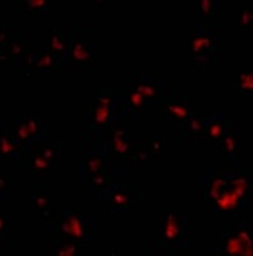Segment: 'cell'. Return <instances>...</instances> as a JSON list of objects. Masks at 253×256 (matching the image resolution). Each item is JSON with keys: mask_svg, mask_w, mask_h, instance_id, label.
Segmentation results:
<instances>
[{"mask_svg": "<svg viewBox=\"0 0 253 256\" xmlns=\"http://www.w3.org/2000/svg\"><path fill=\"white\" fill-rule=\"evenodd\" d=\"M192 204L196 211L238 214L252 210V168L240 161L195 167Z\"/></svg>", "mask_w": 253, "mask_h": 256, "instance_id": "6da1fadb", "label": "cell"}, {"mask_svg": "<svg viewBox=\"0 0 253 256\" xmlns=\"http://www.w3.org/2000/svg\"><path fill=\"white\" fill-rule=\"evenodd\" d=\"M126 118L124 102L118 90H101L82 94L76 100V136L70 150L76 154L101 150L117 124Z\"/></svg>", "mask_w": 253, "mask_h": 256, "instance_id": "7a4b0ae2", "label": "cell"}, {"mask_svg": "<svg viewBox=\"0 0 253 256\" xmlns=\"http://www.w3.org/2000/svg\"><path fill=\"white\" fill-rule=\"evenodd\" d=\"M146 250L150 255H195L192 212L146 211Z\"/></svg>", "mask_w": 253, "mask_h": 256, "instance_id": "3957f363", "label": "cell"}, {"mask_svg": "<svg viewBox=\"0 0 253 256\" xmlns=\"http://www.w3.org/2000/svg\"><path fill=\"white\" fill-rule=\"evenodd\" d=\"M118 91L124 102L126 118H154L158 106L170 94V75L167 72H132Z\"/></svg>", "mask_w": 253, "mask_h": 256, "instance_id": "277c9868", "label": "cell"}, {"mask_svg": "<svg viewBox=\"0 0 253 256\" xmlns=\"http://www.w3.org/2000/svg\"><path fill=\"white\" fill-rule=\"evenodd\" d=\"M76 188L101 190L107 184L120 178L123 167L117 166L101 150H88L78 154L76 160Z\"/></svg>", "mask_w": 253, "mask_h": 256, "instance_id": "5b68a950", "label": "cell"}, {"mask_svg": "<svg viewBox=\"0 0 253 256\" xmlns=\"http://www.w3.org/2000/svg\"><path fill=\"white\" fill-rule=\"evenodd\" d=\"M101 63L97 25H74L66 72H97Z\"/></svg>", "mask_w": 253, "mask_h": 256, "instance_id": "8992f818", "label": "cell"}, {"mask_svg": "<svg viewBox=\"0 0 253 256\" xmlns=\"http://www.w3.org/2000/svg\"><path fill=\"white\" fill-rule=\"evenodd\" d=\"M102 151L120 167H132L138 172H145L151 166L150 150L146 142H135L122 124H117L102 145Z\"/></svg>", "mask_w": 253, "mask_h": 256, "instance_id": "52a82bcc", "label": "cell"}, {"mask_svg": "<svg viewBox=\"0 0 253 256\" xmlns=\"http://www.w3.org/2000/svg\"><path fill=\"white\" fill-rule=\"evenodd\" d=\"M100 212H62L54 224H52V236L74 242L82 248L97 249L100 226Z\"/></svg>", "mask_w": 253, "mask_h": 256, "instance_id": "ba28073f", "label": "cell"}, {"mask_svg": "<svg viewBox=\"0 0 253 256\" xmlns=\"http://www.w3.org/2000/svg\"><path fill=\"white\" fill-rule=\"evenodd\" d=\"M63 154L64 145L50 135L37 140L25 151L22 166L26 167L32 183H48L53 180L54 164L63 158Z\"/></svg>", "mask_w": 253, "mask_h": 256, "instance_id": "9c48e42d", "label": "cell"}, {"mask_svg": "<svg viewBox=\"0 0 253 256\" xmlns=\"http://www.w3.org/2000/svg\"><path fill=\"white\" fill-rule=\"evenodd\" d=\"M145 190L138 189L130 183H123L116 180L100 190L98 212L110 216L139 212L145 210Z\"/></svg>", "mask_w": 253, "mask_h": 256, "instance_id": "30bf717a", "label": "cell"}, {"mask_svg": "<svg viewBox=\"0 0 253 256\" xmlns=\"http://www.w3.org/2000/svg\"><path fill=\"white\" fill-rule=\"evenodd\" d=\"M216 256H252L253 255V220L252 210L244 211L237 222L224 227L215 243Z\"/></svg>", "mask_w": 253, "mask_h": 256, "instance_id": "8fae6325", "label": "cell"}, {"mask_svg": "<svg viewBox=\"0 0 253 256\" xmlns=\"http://www.w3.org/2000/svg\"><path fill=\"white\" fill-rule=\"evenodd\" d=\"M189 41L194 69L198 72H214L218 66L216 31L192 24Z\"/></svg>", "mask_w": 253, "mask_h": 256, "instance_id": "7c38bea8", "label": "cell"}, {"mask_svg": "<svg viewBox=\"0 0 253 256\" xmlns=\"http://www.w3.org/2000/svg\"><path fill=\"white\" fill-rule=\"evenodd\" d=\"M9 124L14 138L18 142L24 154L37 140L53 135V123L48 118H41L37 116L9 118Z\"/></svg>", "mask_w": 253, "mask_h": 256, "instance_id": "4fadbf2b", "label": "cell"}, {"mask_svg": "<svg viewBox=\"0 0 253 256\" xmlns=\"http://www.w3.org/2000/svg\"><path fill=\"white\" fill-rule=\"evenodd\" d=\"M34 48L30 37L20 32H10L8 38V53L10 60V72L16 75L20 82L31 78V58Z\"/></svg>", "mask_w": 253, "mask_h": 256, "instance_id": "5bb4252c", "label": "cell"}, {"mask_svg": "<svg viewBox=\"0 0 253 256\" xmlns=\"http://www.w3.org/2000/svg\"><path fill=\"white\" fill-rule=\"evenodd\" d=\"M4 8L20 15L26 30L50 24L53 18V0H3Z\"/></svg>", "mask_w": 253, "mask_h": 256, "instance_id": "9a60e30c", "label": "cell"}, {"mask_svg": "<svg viewBox=\"0 0 253 256\" xmlns=\"http://www.w3.org/2000/svg\"><path fill=\"white\" fill-rule=\"evenodd\" d=\"M194 114V104L189 96L168 94L158 106L154 118H164L170 128V134H173Z\"/></svg>", "mask_w": 253, "mask_h": 256, "instance_id": "2e32d148", "label": "cell"}, {"mask_svg": "<svg viewBox=\"0 0 253 256\" xmlns=\"http://www.w3.org/2000/svg\"><path fill=\"white\" fill-rule=\"evenodd\" d=\"M28 210L44 224H54L60 216L53 204V189L47 183H36L28 194Z\"/></svg>", "mask_w": 253, "mask_h": 256, "instance_id": "e0dca14e", "label": "cell"}, {"mask_svg": "<svg viewBox=\"0 0 253 256\" xmlns=\"http://www.w3.org/2000/svg\"><path fill=\"white\" fill-rule=\"evenodd\" d=\"M220 161L236 162L242 160V132H240V110L232 118H227L226 132L215 144Z\"/></svg>", "mask_w": 253, "mask_h": 256, "instance_id": "ac0fdd59", "label": "cell"}, {"mask_svg": "<svg viewBox=\"0 0 253 256\" xmlns=\"http://www.w3.org/2000/svg\"><path fill=\"white\" fill-rule=\"evenodd\" d=\"M72 26L74 25H52L47 36L41 40L40 48L52 53L54 58H58L63 69L66 72V60L69 54V46H70V37H72Z\"/></svg>", "mask_w": 253, "mask_h": 256, "instance_id": "d6986e66", "label": "cell"}, {"mask_svg": "<svg viewBox=\"0 0 253 256\" xmlns=\"http://www.w3.org/2000/svg\"><path fill=\"white\" fill-rule=\"evenodd\" d=\"M24 151L14 138L10 130L9 118H0V164L8 166H22Z\"/></svg>", "mask_w": 253, "mask_h": 256, "instance_id": "ffe728a7", "label": "cell"}, {"mask_svg": "<svg viewBox=\"0 0 253 256\" xmlns=\"http://www.w3.org/2000/svg\"><path fill=\"white\" fill-rule=\"evenodd\" d=\"M194 24L216 31V6L218 0H188Z\"/></svg>", "mask_w": 253, "mask_h": 256, "instance_id": "44dd1931", "label": "cell"}, {"mask_svg": "<svg viewBox=\"0 0 253 256\" xmlns=\"http://www.w3.org/2000/svg\"><path fill=\"white\" fill-rule=\"evenodd\" d=\"M205 116H190L176 132L170 134V142H204Z\"/></svg>", "mask_w": 253, "mask_h": 256, "instance_id": "7402d4cb", "label": "cell"}, {"mask_svg": "<svg viewBox=\"0 0 253 256\" xmlns=\"http://www.w3.org/2000/svg\"><path fill=\"white\" fill-rule=\"evenodd\" d=\"M100 254L97 249H88L82 248L74 242L58 238V237L48 234L47 237V255L50 256H82V255H96Z\"/></svg>", "mask_w": 253, "mask_h": 256, "instance_id": "603a6c76", "label": "cell"}, {"mask_svg": "<svg viewBox=\"0 0 253 256\" xmlns=\"http://www.w3.org/2000/svg\"><path fill=\"white\" fill-rule=\"evenodd\" d=\"M34 72H64V69L58 58L40 47H36L31 58V74Z\"/></svg>", "mask_w": 253, "mask_h": 256, "instance_id": "cb8c5ba5", "label": "cell"}, {"mask_svg": "<svg viewBox=\"0 0 253 256\" xmlns=\"http://www.w3.org/2000/svg\"><path fill=\"white\" fill-rule=\"evenodd\" d=\"M227 126V116L224 112L218 110L212 116H205V138L204 142H212L216 144L222 134L226 132Z\"/></svg>", "mask_w": 253, "mask_h": 256, "instance_id": "d4e9b609", "label": "cell"}, {"mask_svg": "<svg viewBox=\"0 0 253 256\" xmlns=\"http://www.w3.org/2000/svg\"><path fill=\"white\" fill-rule=\"evenodd\" d=\"M151 164L154 166H164L168 162L170 157V142L168 140H156L148 144Z\"/></svg>", "mask_w": 253, "mask_h": 256, "instance_id": "484cf974", "label": "cell"}, {"mask_svg": "<svg viewBox=\"0 0 253 256\" xmlns=\"http://www.w3.org/2000/svg\"><path fill=\"white\" fill-rule=\"evenodd\" d=\"M233 90L236 96H252L253 92V75L250 70L236 72L234 74Z\"/></svg>", "mask_w": 253, "mask_h": 256, "instance_id": "4316f807", "label": "cell"}, {"mask_svg": "<svg viewBox=\"0 0 253 256\" xmlns=\"http://www.w3.org/2000/svg\"><path fill=\"white\" fill-rule=\"evenodd\" d=\"M12 30L6 24L0 26V72H10V60L8 53V38Z\"/></svg>", "mask_w": 253, "mask_h": 256, "instance_id": "83f0119b", "label": "cell"}, {"mask_svg": "<svg viewBox=\"0 0 253 256\" xmlns=\"http://www.w3.org/2000/svg\"><path fill=\"white\" fill-rule=\"evenodd\" d=\"M253 22V3L252 0H240V14L238 24L242 28H252Z\"/></svg>", "mask_w": 253, "mask_h": 256, "instance_id": "f1b7e54d", "label": "cell"}, {"mask_svg": "<svg viewBox=\"0 0 253 256\" xmlns=\"http://www.w3.org/2000/svg\"><path fill=\"white\" fill-rule=\"evenodd\" d=\"M6 214L4 212H0V255H8V250H6Z\"/></svg>", "mask_w": 253, "mask_h": 256, "instance_id": "f546056e", "label": "cell"}, {"mask_svg": "<svg viewBox=\"0 0 253 256\" xmlns=\"http://www.w3.org/2000/svg\"><path fill=\"white\" fill-rule=\"evenodd\" d=\"M8 198V178H6V170L0 172V204L6 202Z\"/></svg>", "mask_w": 253, "mask_h": 256, "instance_id": "4dcf8cb0", "label": "cell"}, {"mask_svg": "<svg viewBox=\"0 0 253 256\" xmlns=\"http://www.w3.org/2000/svg\"><path fill=\"white\" fill-rule=\"evenodd\" d=\"M82 2H90V3L96 4L98 8L104 9V8H112L114 3L120 2V0H82Z\"/></svg>", "mask_w": 253, "mask_h": 256, "instance_id": "1f68e13d", "label": "cell"}, {"mask_svg": "<svg viewBox=\"0 0 253 256\" xmlns=\"http://www.w3.org/2000/svg\"><path fill=\"white\" fill-rule=\"evenodd\" d=\"M4 3L3 0H0V26L6 25V16H4Z\"/></svg>", "mask_w": 253, "mask_h": 256, "instance_id": "d6a6232c", "label": "cell"}, {"mask_svg": "<svg viewBox=\"0 0 253 256\" xmlns=\"http://www.w3.org/2000/svg\"><path fill=\"white\" fill-rule=\"evenodd\" d=\"M150 2H158V3H177L182 0H150Z\"/></svg>", "mask_w": 253, "mask_h": 256, "instance_id": "836d02e7", "label": "cell"}, {"mask_svg": "<svg viewBox=\"0 0 253 256\" xmlns=\"http://www.w3.org/2000/svg\"><path fill=\"white\" fill-rule=\"evenodd\" d=\"M2 170H6V167H4V166H2V164H0V172H2Z\"/></svg>", "mask_w": 253, "mask_h": 256, "instance_id": "e575fe53", "label": "cell"}]
</instances>
